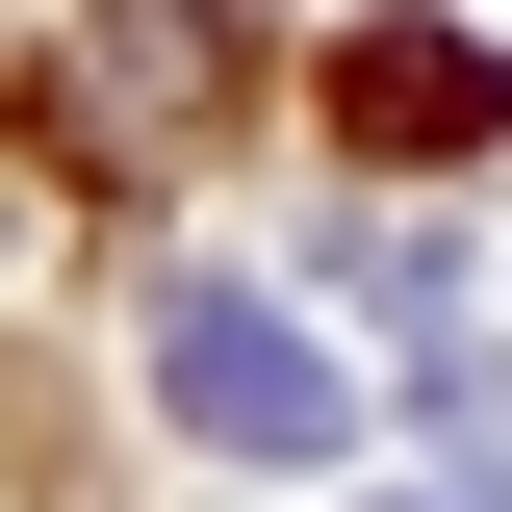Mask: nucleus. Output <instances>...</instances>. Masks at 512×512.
Instances as JSON below:
<instances>
[{
  "label": "nucleus",
  "instance_id": "obj_2",
  "mask_svg": "<svg viewBox=\"0 0 512 512\" xmlns=\"http://www.w3.org/2000/svg\"><path fill=\"white\" fill-rule=\"evenodd\" d=\"M231 103H256V52L205 26V0H103V26L52 52V154H103V180H180Z\"/></svg>",
  "mask_w": 512,
  "mask_h": 512
},
{
  "label": "nucleus",
  "instance_id": "obj_4",
  "mask_svg": "<svg viewBox=\"0 0 512 512\" xmlns=\"http://www.w3.org/2000/svg\"><path fill=\"white\" fill-rule=\"evenodd\" d=\"M461 487H512V359H487V384H461Z\"/></svg>",
  "mask_w": 512,
  "mask_h": 512
},
{
  "label": "nucleus",
  "instance_id": "obj_1",
  "mask_svg": "<svg viewBox=\"0 0 512 512\" xmlns=\"http://www.w3.org/2000/svg\"><path fill=\"white\" fill-rule=\"evenodd\" d=\"M154 410H180L205 461H282V487H308V461H359V384H333V333L308 308H256V282H154Z\"/></svg>",
  "mask_w": 512,
  "mask_h": 512
},
{
  "label": "nucleus",
  "instance_id": "obj_3",
  "mask_svg": "<svg viewBox=\"0 0 512 512\" xmlns=\"http://www.w3.org/2000/svg\"><path fill=\"white\" fill-rule=\"evenodd\" d=\"M333 128H359V154H487V128H512V52H487V26H359V52H333Z\"/></svg>",
  "mask_w": 512,
  "mask_h": 512
}]
</instances>
